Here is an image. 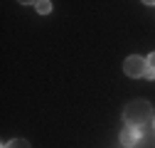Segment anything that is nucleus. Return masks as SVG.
<instances>
[{
    "mask_svg": "<svg viewBox=\"0 0 155 148\" xmlns=\"http://www.w3.org/2000/svg\"><path fill=\"white\" fill-rule=\"evenodd\" d=\"M123 119H126V123L133 126V128H143V126H148L150 119H153V106H150L145 99H135V101H130V104L126 106Z\"/></svg>",
    "mask_w": 155,
    "mask_h": 148,
    "instance_id": "nucleus-1",
    "label": "nucleus"
},
{
    "mask_svg": "<svg viewBox=\"0 0 155 148\" xmlns=\"http://www.w3.org/2000/svg\"><path fill=\"white\" fill-rule=\"evenodd\" d=\"M123 72L128 74V77H133V79L145 77V72H148V59L138 57V54H130V57H126V62H123Z\"/></svg>",
    "mask_w": 155,
    "mask_h": 148,
    "instance_id": "nucleus-2",
    "label": "nucleus"
},
{
    "mask_svg": "<svg viewBox=\"0 0 155 148\" xmlns=\"http://www.w3.org/2000/svg\"><path fill=\"white\" fill-rule=\"evenodd\" d=\"M121 143L133 148L135 143H138V128H133V126H126L123 131H121Z\"/></svg>",
    "mask_w": 155,
    "mask_h": 148,
    "instance_id": "nucleus-3",
    "label": "nucleus"
},
{
    "mask_svg": "<svg viewBox=\"0 0 155 148\" xmlns=\"http://www.w3.org/2000/svg\"><path fill=\"white\" fill-rule=\"evenodd\" d=\"M3 148H30V143H27L25 138H15V141H8V143H3Z\"/></svg>",
    "mask_w": 155,
    "mask_h": 148,
    "instance_id": "nucleus-4",
    "label": "nucleus"
},
{
    "mask_svg": "<svg viewBox=\"0 0 155 148\" xmlns=\"http://www.w3.org/2000/svg\"><path fill=\"white\" fill-rule=\"evenodd\" d=\"M35 8H37V12L47 15V12L52 10V3H49V0H40V3H35Z\"/></svg>",
    "mask_w": 155,
    "mask_h": 148,
    "instance_id": "nucleus-5",
    "label": "nucleus"
},
{
    "mask_svg": "<svg viewBox=\"0 0 155 148\" xmlns=\"http://www.w3.org/2000/svg\"><path fill=\"white\" fill-rule=\"evenodd\" d=\"M148 67H150V69H155V52L148 57Z\"/></svg>",
    "mask_w": 155,
    "mask_h": 148,
    "instance_id": "nucleus-6",
    "label": "nucleus"
},
{
    "mask_svg": "<svg viewBox=\"0 0 155 148\" xmlns=\"http://www.w3.org/2000/svg\"><path fill=\"white\" fill-rule=\"evenodd\" d=\"M145 77H148V79L153 82V79H155V69H150V67H148V72H145Z\"/></svg>",
    "mask_w": 155,
    "mask_h": 148,
    "instance_id": "nucleus-7",
    "label": "nucleus"
},
{
    "mask_svg": "<svg viewBox=\"0 0 155 148\" xmlns=\"http://www.w3.org/2000/svg\"><path fill=\"white\" fill-rule=\"evenodd\" d=\"M153 126H155V119H153Z\"/></svg>",
    "mask_w": 155,
    "mask_h": 148,
    "instance_id": "nucleus-8",
    "label": "nucleus"
}]
</instances>
